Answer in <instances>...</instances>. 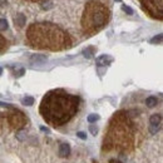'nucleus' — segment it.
Here are the masks:
<instances>
[{"label": "nucleus", "mask_w": 163, "mask_h": 163, "mask_svg": "<svg viewBox=\"0 0 163 163\" xmlns=\"http://www.w3.org/2000/svg\"><path fill=\"white\" fill-rule=\"evenodd\" d=\"M78 104V97L70 95L62 89L52 90L43 98L40 104V113L49 123L62 126L77 113Z\"/></svg>", "instance_id": "1"}, {"label": "nucleus", "mask_w": 163, "mask_h": 163, "mask_svg": "<svg viewBox=\"0 0 163 163\" xmlns=\"http://www.w3.org/2000/svg\"><path fill=\"white\" fill-rule=\"evenodd\" d=\"M29 43L35 48L62 50L70 47V39L68 34L50 23L33 24L26 33Z\"/></svg>", "instance_id": "2"}, {"label": "nucleus", "mask_w": 163, "mask_h": 163, "mask_svg": "<svg viewBox=\"0 0 163 163\" xmlns=\"http://www.w3.org/2000/svg\"><path fill=\"white\" fill-rule=\"evenodd\" d=\"M108 18V9L103 4L99 2H90L87 4L82 16V28L84 33H95L107 24Z\"/></svg>", "instance_id": "3"}, {"label": "nucleus", "mask_w": 163, "mask_h": 163, "mask_svg": "<svg viewBox=\"0 0 163 163\" xmlns=\"http://www.w3.org/2000/svg\"><path fill=\"white\" fill-rule=\"evenodd\" d=\"M140 3L151 16L157 19L163 18V0H140Z\"/></svg>", "instance_id": "4"}, {"label": "nucleus", "mask_w": 163, "mask_h": 163, "mask_svg": "<svg viewBox=\"0 0 163 163\" xmlns=\"http://www.w3.org/2000/svg\"><path fill=\"white\" fill-rule=\"evenodd\" d=\"M9 122H10V124H12L13 128H22L26 123V118L22 112H15V113H13L12 116H10Z\"/></svg>", "instance_id": "5"}, {"label": "nucleus", "mask_w": 163, "mask_h": 163, "mask_svg": "<svg viewBox=\"0 0 163 163\" xmlns=\"http://www.w3.org/2000/svg\"><path fill=\"white\" fill-rule=\"evenodd\" d=\"M112 62H113V58H112L110 55H100V57H98L97 58V65L98 67H107V65H109Z\"/></svg>", "instance_id": "6"}, {"label": "nucleus", "mask_w": 163, "mask_h": 163, "mask_svg": "<svg viewBox=\"0 0 163 163\" xmlns=\"http://www.w3.org/2000/svg\"><path fill=\"white\" fill-rule=\"evenodd\" d=\"M59 157H62V158H65V157H68L69 154H70V147H69V144H67V143H63V144H60V147H59Z\"/></svg>", "instance_id": "7"}, {"label": "nucleus", "mask_w": 163, "mask_h": 163, "mask_svg": "<svg viewBox=\"0 0 163 163\" xmlns=\"http://www.w3.org/2000/svg\"><path fill=\"white\" fill-rule=\"evenodd\" d=\"M25 23H26V18H25L24 14H16V15L14 16V24H15L16 26L23 28V26L25 25Z\"/></svg>", "instance_id": "8"}, {"label": "nucleus", "mask_w": 163, "mask_h": 163, "mask_svg": "<svg viewBox=\"0 0 163 163\" xmlns=\"http://www.w3.org/2000/svg\"><path fill=\"white\" fill-rule=\"evenodd\" d=\"M162 123V116L161 114H153L149 118V126H161Z\"/></svg>", "instance_id": "9"}, {"label": "nucleus", "mask_w": 163, "mask_h": 163, "mask_svg": "<svg viewBox=\"0 0 163 163\" xmlns=\"http://www.w3.org/2000/svg\"><path fill=\"white\" fill-rule=\"evenodd\" d=\"M158 104V99H157V97H148L147 99H146V106L147 107H149V108H153V107H156Z\"/></svg>", "instance_id": "10"}, {"label": "nucleus", "mask_w": 163, "mask_h": 163, "mask_svg": "<svg viewBox=\"0 0 163 163\" xmlns=\"http://www.w3.org/2000/svg\"><path fill=\"white\" fill-rule=\"evenodd\" d=\"M45 60H47V57L42 55V54H36V55L32 57V62H34V63H44Z\"/></svg>", "instance_id": "11"}, {"label": "nucleus", "mask_w": 163, "mask_h": 163, "mask_svg": "<svg viewBox=\"0 0 163 163\" xmlns=\"http://www.w3.org/2000/svg\"><path fill=\"white\" fill-rule=\"evenodd\" d=\"M93 54H94V48H87V49L83 50V55L88 59H90L92 57H93Z\"/></svg>", "instance_id": "12"}, {"label": "nucleus", "mask_w": 163, "mask_h": 163, "mask_svg": "<svg viewBox=\"0 0 163 163\" xmlns=\"http://www.w3.org/2000/svg\"><path fill=\"white\" fill-rule=\"evenodd\" d=\"M23 104L24 106H33L34 104V98L33 97H25L24 99H23Z\"/></svg>", "instance_id": "13"}, {"label": "nucleus", "mask_w": 163, "mask_h": 163, "mask_svg": "<svg viewBox=\"0 0 163 163\" xmlns=\"http://www.w3.org/2000/svg\"><path fill=\"white\" fill-rule=\"evenodd\" d=\"M162 39H163L162 34H158V35H156L154 38L151 39V43H152V44H161V43H162Z\"/></svg>", "instance_id": "14"}, {"label": "nucleus", "mask_w": 163, "mask_h": 163, "mask_svg": "<svg viewBox=\"0 0 163 163\" xmlns=\"http://www.w3.org/2000/svg\"><path fill=\"white\" fill-rule=\"evenodd\" d=\"M161 129V126H149V132L151 134H157Z\"/></svg>", "instance_id": "15"}, {"label": "nucleus", "mask_w": 163, "mask_h": 163, "mask_svg": "<svg viewBox=\"0 0 163 163\" xmlns=\"http://www.w3.org/2000/svg\"><path fill=\"white\" fill-rule=\"evenodd\" d=\"M99 119V116L98 114H89L88 116V122H89V123H94V122H97Z\"/></svg>", "instance_id": "16"}, {"label": "nucleus", "mask_w": 163, "mask_h": 163, "mask_svg": "<svg viewBox=\"0 0 163 163\" xmlns=\"http://www.w3.org/2000/svg\"><path fill=\"white\" fill-rule=\"evenodd\" d=\"M122 10H123L124 13H127V14H129V15H132L133 14V9H132L130 6H128V5H122Z\"/></svg>", "instance_id": "17"}, {"label": "nucleus", "mask_w": 163, "mask_h": 163, "mask_svg": "<svg viewBox=\"0 0 163 163\" xmlns=\"http://www.w3.org/2000/svg\"><path fill=\"white\" fill-rule=\"evenodd\" d=\"M6 29H8L6 19H0V30H6Z\"/></svg>", "instance_id": "18"}, {"label": "nucleus", "mask_w": 163, "mask_h": 163, "mask_svg": "<svg viewBox=\"0 0 163 163\" xmlns=\"http://www.w3.org/2000/svg\"><path fill=\"white\" fill-rule=\"evenodd\" d=\"M89 130H90V133L93 134V136H97V133H98V128L95 127V126H89Z\"/></svg>", "instance_id": "19"}, {"label": "nucleus", "mask_w": 163, "mask_h": 163, "mask_svg": "<svg viewBox=\"0 0 163 163\" xmlns=\"http://www.w3.org/2000/svg\"><path fill=\"white\" fill-rule=\"evenodd\" d=\"M4 47H5V39L0 35V52L4 49Z\"/></svg>", "instance_id": "20"}, {"label": "nucleus", "mask_w": 163, "mask_h": 163, "mask_svg": "<svg viewBox=\"0 0 163 163\" xmlns=\"http://www.w3.org/2000/svg\"><path fill=\"white\" fill-rule=\"evenodd\" d=\"M77 137H79L80 139H87V134L84 133V132H78V133H77Z\"/></svg>", "instance_id": "21"}, {"label": "nucleus", "mask_w": 163, "mask_h": 163, "mask_svg": "<svg viewBox=\"0 0 163 163\" xmlns=\"http://www.w3.org/2000/svg\"><path fill=\"white\" fill-rule=\"evenodd\" d=\"M0 107H6V108H9V107H12V104H8V103H3V102H0Z\"/></svg>", "instance_id": "22"}, {"label": "nucleus", "mask_w": 163, "mask_h": 163, "mask_svg": "<svg viewBox=\"0 0 163 163\" xmlns=\"http://www.w3.org/2000/svg\"><path fill=\"white\" fill-rule=\"evenodd\" d=\"M110 163H120V162H118V161H112Z\"/></svg>", "instance_id": "23"}, {"label": "nucleus", "mask_w": 163, "mask_h": 163, "mask_svg": "<svg viewBox=\"0 0 163 163\" xmlns=\"http://www.w3.org/2000/svg\"><path fill=\"white\" fill-rule=\"evenodd\" d=\"M2 74H3V69H2V68H0V75H2Z\"/></svg>", "instance_id": "24"}, {"label": "nucleus", "mask_w": 163, "mask_h": 163, "mask_svg": "<svg viewBox=\"0 0 163 163\" xmlns=\"http://www.w3.org/2000/svg\"><path fill=\"white\" fill-rule=\"evenodd\" d=\"M30 2H38V0H30Z\"/></svg>", "instance_id": "25"}, {"label": "nucleus", "mask_w": 163, "mask_h": 163, "mask_svg": "<svg viewBox=\"0 0 163 163\" xmlns=\"http://www.w3.org/2000/svg\"><path fill=\"white\" fill-rule=\"evenodd\" d=\"M116 2H122V0H116Z\"/></svg>", "instance_id": "26"}]
</instances>
